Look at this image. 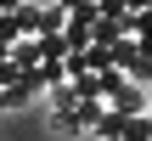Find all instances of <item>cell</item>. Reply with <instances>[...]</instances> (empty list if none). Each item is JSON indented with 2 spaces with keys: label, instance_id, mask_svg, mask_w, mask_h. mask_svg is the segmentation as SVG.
Wrapping results in <instances>:
<instances>
[{
  "label": "cell",
  "instance_id": "6da1fadb",
  "mask_svg": "<svg viewBox=\"0 0 152 141\" xmlns=\"http://www.w3.org/2000/svg\"><path fill=\"white\" fill-rule=\"evenodd\" d=\"M34 45H39V68H45V62H68V40H62V34H51V40H34Z\"/></svg>",
  "mask_w": 152,
  "mask_h": 141
},
{
  "label": "cell",
  "instance_id": "7a4b0ae2",
  "mask_svg": "<svg viewBox=\"0 0 152 141\" xmlns=\"http://www.w3.org/2000/svg\"><path fill=\"white\" fill-rule=\"evenodd\" d=\"M6 107H17V96H11V90H0V113H6Z\"/></svg>",
  "mask_w": 152,
  "mask_h": 141
}]
</instances>
